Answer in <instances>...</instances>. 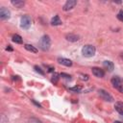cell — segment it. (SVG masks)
I'll return each mask as SVG.
<instances>
[{"mask_svg": "<svg viewBox=\"0 0 123 123\" xmlns=\"http://www.w3.org/2000/svg\"><path fill=\"white\" fill-rule=\"evenodd\" d=\"M38 46L39 48L42 50V51H48L50 46H51V39H50V37L45 35L43 36L39 41H38Z\"/></svg>", "mask_w": 123, "mask_h": 123, "instance_id": "1", "label": "cell"}, {"mask_svg": "<svg viewBox=\"0 0 123 123\" xmlns=\"http://www.w3.org/2000/svg\"><path fill=\"white\" fill-rule=\"evenodd\" d=\"M111 85L113 86V87H114L115 89H117L119 92L123 93V81L121 80L120 77H118V76H113V77L111 78Z\"/></svg>", "mask_w": 123, "mask_h": 123, "instance_id": "2", "label": "cell"}, {"mask_svg": "<svg viewBox=\"0 0 123 123\" xmlns=\"http://www.w3.org/2000/svg\"><path fill=\"white\" fill-rule=\"evenodd\" d=\"M95 52H96V49L93 45H90V44H87V45H85L83 48H82V54L85 56V57H92L95 55Z\"/></svg>", "mask_w": 123, "mask_h": 123, "instance_id": "3", "label": "cell"}, {"mask_svg": "<svg viewBox=\"0 0 123 123\" xmlns=\"http://www.w3.org/2000/svg\"><path fill=\"white\" fill-rule=\"evenodd\" d=\"M31 24H32V20H31V17L29 15H23L21 17V20H20V26L21 28L27 30L31 27Z\"/></svg>", "mask_w": 123, "mask_h": 123, "instance_id": "4", "label": "cell"}, {"mask_svg": "<svg viewBox=\"0 0 123 123\" xmlns=\"http://www.w3.org/2000/svg\"><path fill=\"white\" fill-rule=\"evenodd\" d=\"M98 94H99V96H100L103 100H105V101H107V102H112V101H113V97H112L108 91H106L105 89H99V90H98Z\"/></svg>", "mask_w": 123, "mask_h": 123, "instance_id": "5", "label": "cell"}, {"mask_svg": "<svg viewBox=\"0 0 123 123\" xmlns=\"http://www.w3.org/2000/svg\"><path fill=\"white\" fill-rule=\"evenodd\" d=\"M76 5H77V1H76V0H68V1H66L65 4L63 5L62 10L65 11V12H66V11H69V10H72Z\"/></svg>", "mask_w": 123, "mask_h": 123, "instance_id": "6", "label": "cell"}, {"mask_svg": "<svg viewBox=\"0 0 123 123\" xmlns=\"http://www.w3.org/2000/svg\"><path fill=\"white\" fill-rule=\"evenodd\" d=\"M11 16V12L8 9H6L5 7H2L0 9V18L5 20V19H9Z\"/></svg>", "mask_w": 123, "mask_h": 123, "instance_id": "7", "label": "cell"}, {"mask_svg": "<svg viewBox=\"0 0 123 123\" xmlns=\"http://www.w3.org/2000/svg\"><path fill=\"white\" fill-rule=\"evenodd\" d=\"M91 72L94 76L98 77V78H103L105 76V72L103 69H100L99 67H92L91 68Z\"/></svg>", "mask_w": 123, "mask_h": 123, "instance_id": "8", "label": "cell"}, {"mask_svg": "<svg viewBox=\"0 0 123 123\" xmlns=\"http://www.w3.org/2000/svg\"><path fill=\"white\" fill-rule=\"evenodd\" d=\"M103 66H104L108 71H110V72H111V71L114 69V65H113L112 62H111V61H104Z\"/></svg>", "mask_w": 123, "mask_h": 123, "instance_id": "9", "label": "cell"}, {"mask_svg": "<svg viewBox=\"0 0 123 123\" xmlns=\"http://www.w3.org/2000/svg\"><path fill=\"white\" fill-rule=\"evenodd\" d=\"M65 38H66V40H68V41H71V42H75V41L79 40L80 37H79L78 35H75V34H68V35H66Z\"/></svg>", "mask_w": 123, "mask_h": 123, "instance_id": "10", "label": "cell"}, {"mask_svg": "<svg viewBox=\"0 0 123 123\" xmlns=\"http://www.w3.org/2000/svg\"><path fill=\"white\" fill-rule=\"evenodd\" d=\"M58 62L62 64V65H65V66H71L72 65V62L68 59H65V58H59L58 59Z\"/></svg>", "mask_w": 123, "mask_h": 123, "instance_id": "11", "label": "cell"}, {"mask_svg": "<svg viewBox=\"0 0 123 123\" xmlns=\"http://www.w3.org/2000/svg\"><path fill=\"white\" fill-rule=\"evenodd\" d=\"M114 109L118 113L123 115V102H116L114 104Z\"/></svg>", "mask_w": 123, "mask_h": 123, "instance_id": "12", "label": "cell"}, {"mask_svg": "<svg viewBox=\"0 0 123 123\" xmlns=\"http://www.w3.org/2000/svg\"><path fill=\"white\" fill-rule=\"evenodd\" d=\"M51 24L53 26H58V25H61L62 24V20L60 18L59 15H55L52 19H51Z\"/></svg>", "mask_w": 123, "mask_h": 123, "instance_id": "13", "label": "cell"}, {"mask_svg": "<svg viewBox=\"0 0 123 123\" xmlns=\"http://www.w3.org/2000/svg\"><path fill=\"white\" fill-rule=\"evenodd\" d=\"M13 6H15L16 8H22L23 6H24V1H22V0H12V2H11Z\"/></svg>", "mask_w": 123, "mask_h": 123, "instance_id": "14", "label": "cell"}, {"mask_svg": "<svg viewBox=\"0 0 123 123\" xmlns=\"http://www.w3.org/2000/svg\"><path fill=\"white\" fill-rule=\"evenodd\" d=\"M12 41H13V42H15V43L21 44L23 40H22V37H21L19 35L15 34V35H13V36H12Z\"/></svg>", "mask_w": 123, "mask_h": 123, "instance_id": "15", "label": "cell"}, {"mask_svg": "<svg viewBox=\"0 0 123 123\" xmlns=\"http://www.w3.org/2000/svg\"><path fill=\"white\" fill-rule=\"evenodd\" d=\"M24 47H25L26 50H28V51H30V52H33V53H37V49L35 46L31 45V44H25Z\"/></svg>", "mask_w": 123, "mask_h": 123, "instance_id": "16", "label": "cell"}, {"mask_svg": "<svg viewBox=\"0 0 123 123\" xmlns=\"http://www.w3.org/2000/svg\"><path fill=\"white\" fill-rule=\"evenodd\" d=\"M60 76H61L60 74H58V73H54V74H53V76H52L51 82H52V83H54V84H57V83H58V81H59Z\"/></svg>", "mask_w": 123, "mask_h": 123, "instance_id": "17", "label": "cell"}, {"mask_svg": "<svg viewBox=\"0 0 123 123\" xmlns=\"http://www.w3.org/2000/svg\"><path fill=\"white\" fill-rule=\"evenodd\" d=\"M34 68H35V70H36L37 73H39L40 75H44V71H43V70H41V68H40V67H38L37 65H35V66H34Z\"/></svg>", "mask_w": 123, "mask_h": 123, "instance_id": "18", "label": "cell"}, {"mask_svg": "<svg viewBox=\"0 0 123 123\" xmlns=\"http://www.w3.org/2000/svg\"><path fill=\"white\" fill-rule=\"evenodd\" d=\"M29 123H42L39 119H37V118H30V120H29Z\"/></svg>", "mask_w": 123, "mask_h": 123, "instance_id": "19", "label": "cell"}, {"mask_svg": "<svg viewBox=\"0 0 123 123\" xmlns=\"http://www.w3.org/2000/svg\"><path fill=\"white\" fill-rule=\"evenodd\" d=\"M80 79L83 81H87L88 80V75L86 74H80Z\"/></svg>", "mask_w": 123, "mask_h": 123, "instance_id": "20", "label": "cell"}, {"mask_svg": "<svg viewBox=\"0 0 123 123\" xmlns=\"http://www.w3.org/2000/svg\"><path fill=\"white\" fill-rule=\"evenodd\" d=\"M69 90L75 91V92H80V91H81V87H80V86H74V87H70Z\"/></svg>", "mask_w": 123, "mask_h": 123, "instance_id": "21", "label": "cell"}, {"mask_svg": "<svg viewBox=\"0 0 123 123\" xmlns=\"http://www.w3.org/2000/svg\"><path fill=\"white\" fill-rule=\"evenodd\" d=\"M117 18H118L120 21L123 22V12H122V11H120V12H118V14H117Z\"/></svg>", "mask_w": 123, "mask_h": 123, "instance_id": "22", "label": "cell"}, {"mask_svg": "<svg viewBox=\"0 0 123 123\" xmlns=\"http://www.w3.org/2000/svg\"><path fill=\"white\" fill-rule=\"evenodd\" d=\"M61 77H63V78H65V79H67V80H70V79H71V76L68 75V74H65V73H62V74H61Z\"/></svg>", "mask_w": 123, "mask_h": 123, "instance_id": "23", "label": "cell"}, {"mask_svg": "<svg viewBox=\"0 0 123 123\" xmlns=\"http://www.w3.org/2000/svg\"><path fill=\"white\" fill-rule=\"evenodd\" d=\"M32 101H33V103H34V104H35V105H37V107H38V108H42V106H41V105H40V104H39V103H37V101H35V100H32Z\"/></svg>", "mask_w": 123, "mask_h": 123, "instance_id": "24", "label": "cell"}, {"mask_svg": "<svg viewBox=\"0 0 123 123\" xmlns=\"http://www.w3.org/2000/svg\"><path fill=\"white\" fill-rule=\"evenodd\" d=\"M6 50H7V51H12V48L11 47V45H8V46L6 47Z\"/></svg>", "mask_w": 123, "mask_h": 123, "instance_id": "25", "label": "cell"}, {"mask_svg": "<svg viewBox=\"0 0 123 123\" xmlns=\"http://www.w3.org/2000/svg\"><path fill=\"white\" fill-rule=\"evenodd\" d=\"M54 67H52V66H50V67H48V72H54Z\"/></svg>", "mask_w": 123, "mask_h": 123, "instance_id": "26", "label": "cell"}, {"mask_svg": "<svg viewBox=\"0 0 123 123\" xmlns=\"http://www.w3.org/2000/svg\"><path fill=\"white\" fill-rule=\"evenodd\" d=\"M17 77H18V76H13V78H12V80H13V81H14V80H17V79H18Z\"/></svg>", "mask_w": 123, "mask_h": 123, "instance_id": "27", "label": "cell"}, {"mask_svg": "<svg viewBox=\"0 0 123 123\" xmlns=\"http://www.w3.org/2000/svg\"><path fill=\"white\" fill-rule=\"evenodd\" d=\"M113 123H123V122H121V121H114Z\"/></svg>", "mask_w": 123, "mask_h": 123, "instance_id": "28", "label": "cell"}, {"mask_svg": "<svg viewBox=\"0 0 123 123\" xmlns=\"http://www.w3.org/2000/svg\"><path fill=\"white\" fill-rule=\"evenodd\" d=\"M120 57H121V58L123 59V53H121V54H120Z\"/></svg>", "mask_w": 123, "mask_h": 123, "instance_id": "29", "label": "cell"}, {"mask_svg": "<svg viewBox=\"0 0 123 123\" xmlns=\"http://www.w3.org/2000/svg\"><path fill=\"white\" fill-rule=\"evenodd\" d=\"M122 118H123V115H122Z\"/></svg>", "mask_w": 123, "mask_h": 123, "instance_id": "30", "label": "cell"}]
</instances>
